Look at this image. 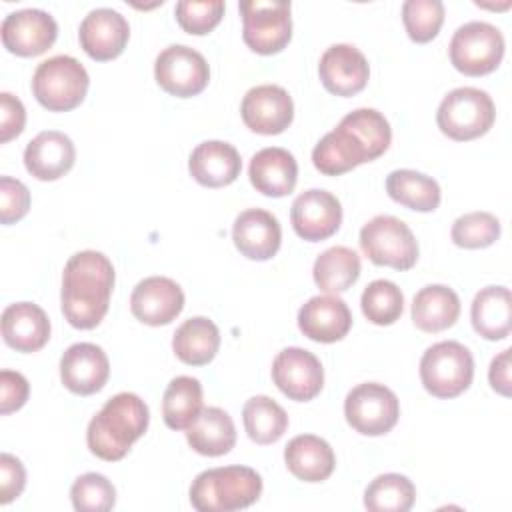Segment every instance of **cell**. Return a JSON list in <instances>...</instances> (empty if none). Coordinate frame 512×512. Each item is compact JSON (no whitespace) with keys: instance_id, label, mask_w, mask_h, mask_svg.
Masks as SVG:
<instances>
[{"instance_id":"cell-9","label":"cell","mask_w":512,"mask_h":512,"mask_svg":"<svg viewBox=\"0 0 512 512\" xmlns=\"http://www.w3.org/2000/svg\"><path fill=\"white\" fill-rule=\"evenodd\" d=\"M242 38L256 54H276L292 38L290 2L286 0H242Z\"/></svg>"},{"instance_id":"cell-7","label":"cell","mask_w":512,"mask_h":512,"mask_svg":"<svg viewBox=\"0 0 512 512\" xmlns=\"http://www.w3.org/2000/svg\"><path fill=\"white\" fill-rule=\"evenodd\" d=\"M88 72L72 56L58 54L40 62L32 76L36 100L50 112H68L76 108L88 92Z\"/></svg>"},{"instance_id":"cell-18","label":"cell","mask_w":512,"mask_h":512,"mask_svg":"<svg viewBox=\"0 0 512 512\" xmlns=\"http://www.w3.org/2000/svg\"><path fill=\"white\" fill-rule=\"evenodd\" d=\"M128 38V20L112 8L90 10L78 28V40L82 50L98 62L120 56L128 44Z\"/></svg>"},{"instance_id":"cell-20","label":"cell","mask_w":512,"mask_h":512,"mask_svg":"<svg viewBox=\"0 0 512 512\" xmlns=\"http://www.w3.org/2000/svg\"><path fill=\"white\" fill-rule=\"evenodd\" d=\"M322 86L336 96H354L364 90L370 76L366 56L352 44H332L318 64Z\"/></svg>"},{"instance_id":"cell-36","label":"cell","mask_w":512,"mask_h":512,"mask_svg":"<svg viewBox=\"0 0 512 512\" xmlns=\"http://www.w3.org/2000/svg\"><path fill=\"white\" fill-rule=\"evenodd\" d=\"M416 500V488L404 474L376 476L364 492V506L372 512H408Z\"/></svg>"},{"instance_id":"cell-3","label":"cell","mask_w":512,"mask_h":512,"mask_svg":"<svg viewBox=\"0 0 512 512\" xmlns=\"http://www.w3.org/2000/svg\"><path fill=\"white\" fill-rule=\"evenodd\" d=\"M150 412L146 402L134 392H120L106 400L90 420L86 444L90 452L106 462L122 460L130 446L146 432Z\"/></svg>"},{"instance_id":"cell-16","label":"cell","mask_w":512,"mask_h":512,"mask_svg":"<svg viewBox=\"0 0 512 512\" xmlns=\"http://www.w3.org/2000/svg\"><path fill=\"white\" fill-rule=\"evenodd\" d=\"M244 124L256 134H280L294 118V102L290 94L276 84H260L250 88L240 104Z\"/></svg>"},{"instance_id":"cell-31","label":"cell","mask_w":512,"mask_h":512,"mask_svg":"<svg viewBox=\"0 0 512 512\" xmlns=\"http://www.w3.org/2000/svg\"><path fill=\"white\" fill-rule=\"evenodd\" d=\"M220 348V330L206 316L184 320L172 338V350L178 360L190 366H204L214 360Z\"/></svg>"},{"instance_id":"cell-35","label":"cell","mask_w":512,"mask_h":512,"mask_svg":"<svg viewBox=\"0 0 512 512\" xmlns=\"http://www.w3.org/2000/svg\"><path fill=\"white\" fill-rule=\"evenodd\" d=\"M246 434L256 444L278 442L288 428L286 410L270 396H252L242 408Z\"/></svg>"},{"instance_id":"cell-1","label":"cell","mask_w":512,"mask_h":512,"mask_svg":"<svg viewBox=\"0 0 512 512\" xmlns=\"http://www.w3.org/2000/svg\"><path fill=\"white\" fill-rule=\"evenodd\" d=\"M392 140L388 120L374 108H356L324 134L312 150V164L326 176H340L382 156Z\"/></svg>"},{"instance_id":"cell-42","label":"cell","mask_w":512,"mask_h":512,"mask_svg":"<svg viewBox=\"0 0 512 512\" xmlns=\"http://www.w3.org/2000/svg\"><path fill=\"white\" fill-rule=\"evenodd\" d=\"M28 208H30L28 188L12 176H2L0 178V222L2 224L18 222L20 218L26 216Z\"/></svg>"},{"instance_id":"cell-41","label":"cell","mask_w":512,"mask_h":512,"mask_svg":"<svg viewBox=\"0 0 512 512\" xmlns=\"http://www.w3.org/2000/svg\"><path fill=\"white\" fill-rule=\"evenodd\" d=\"M222 0H180L174 8L176 20L188 34H208L224 16Z\"/></svg>"},{"instance_id":"cell-14","label":"cell","mask_w":512,"mask_h":512,"mask_svg":"<svg viewBox=\"0 0 512 512\" xmlns=\"http://www.w3.org/2000/svg\"><path fill=\"white\" fill-rule=\"evenodd\" d=\"M2 44L16 56H38L44 54L58 36L56 20L40 8H22L10 12L2 26Z\"/></svg>"},{"instance_id":"cell-38","label":"cell","mask_w":512,"mask_h":512,"mask_svg":"<svg viewBox=\"0 0 512 512\" xmlns=\"http://www.w3.org/2000/svg\"><path fill=\"white\" fill-rule=\"evenodd\" d=\"M450 236L460 248H486L500 238V220L490 212H468L454 220Z\"/></svg>"},{"instance_id":"cell-44","label":"cell","mask_w":512,"mask_h":512,"mask_svg":"<svg viewBox=\"0 0 512 512\" xmlns=\"http://www.w3.org/2000/svg\"><path fill=\"white\" fill-rule=\"evenodd\" d=\"M26 484V470L22 462L8 454H0V504H10L14 498H18Z\"/></svg>"},{"instance_id":"cell-4","label":"cell","mask_w":512,"mask_h":512,"mask_svg":"<svg viewBox=\"0 0 512 512\" xmlns=\"http://www.w3.org/2000/svg\"><path fill=\"white\" fill-rule=\"evenodd\" d=\"M262 494V478L248 466H220L200 472L190 486L198 512H234L252 506Z\"/></svg>"},{"instance_id":"cell-22","label":"cell","mask_w":512,"mask_h":512,"mask_svg":"<svg viewBox=\"0 0 512 512\" xmlns=\"http://www.w3.org/2000/svg\"><path fill=\"white\" fill-rule=\"evenodd\" d=\"M232 240L238 252L248 260H270L280 248L282 228L272 212L248 208L236 216Z\"/></svg>"},{"instance_id":"cell-15","label":"cell","mask_w":512,"mask_h":512,"mask_svg":"<svg viewBox=\"0 0 512 512\" xmlns=\"http://www.w3.org/2000/svg\"><path fill=\"white\" fill-rule=\"evenodd\" d=\"M294 232L308 242H320L336 234L342 224L340 200L322 188H310L298 194L290 208Z\"/></svg>"},{"instance_id":"cell-2","label":"cell","mask_w":512,"mask_h":512,"mask_svg":"<svg viewBox=\"0 0 512 512\" xmlns=\"http://www.w3.org/2000/svg\"><path fill=\"white\" fill-rule=\"evenodd\" d=\"M114 288V266L106 254L82 250L70 256L62 272L60 306L70 326L96 328L108 312Z\"/></svg>"},{"instance_id":"cell-23","label":"cell","mask_w":512,"mask_h":512,"mask_svg":"<svg viewBox=\"0 0 512 512\" xmlns=\"http://www.w3.org/2000/svg\"><path fill=\"white\" fill-rule=\"evenodd\" d=\"M76 160V148L72 140L58 130H44L36 134L24 150V166L36 180H58Z\"/></svg>"},{"instance_id":"cell-5","label":"cell","mask_w":512,"mask_h":512,"mask_svg":"<svg viewBox=\"0 0 512 512\" xmlns=\"http://www.w3.org/2000/svg\"><path fill=\"white\" fill-rule=\"evenodd\" d=\"M496 118V108L486 90L462 86L450 90L436 112V124L452 140L466 142L484 136Z\"/></svg>"},{"instance_id":"cell-39","label":"cell","mask_w":512,"mask_h":512,"mask_svg":"<svg viewBox=\"0 0 512 512\" xmlns=\"http://www.w3.org/2000/svg\"><path fill=\"white\" fill-rule=\"evenodd\" d=\"M402 22L410 40L418 44L430 42L444 22V4L440 0H406L402 4Z\"/></svg>"},{"instance_id":"cell-24","label":"cell","mask_w":512,"mask_h":512,"mask_svg":"<svg viewBox=\"0 0 512 512\" xmlns=\"http://www.w3.org/2000/svg\"><path fill=\"white\" fill-rule=\"evenodd\" d=\"M188 170L198 184L222 188L240 176L242 160L232 144L222 140H206L192 150Z\"/></svg>"},{"instance_id":"cell-12","label":"cell","mask_w":512,"mask_h":512,"mask_svg":"<svg viewBox=\"0 0 512 512\" xmlns=\"http://www.w3.org/2000/svg\"><path fill=\"white\" fill-rule=\"evenodd\" d=\"M154 78L164 92L176 98H190L208 86L210 68L198 50L186 44H172L156 56Z\"/></svg>"},{"instance_id":"cell-19","label":"cell","mask_w":512,"mask_h":512,"mask_svg":"<svg viewBox=\"0 0 512 512\" xmlns=\"http://www.w3.org/2000/svg\"><path fill=\"white\" fill-rule=\"evenodd\" d=\"M184 308L182 288L166 276L140 280L130 296V310L136 320L148 326L170 324Z\"/></svg>"},{"instance_id":"cell-21","label":"cell","mask_w":512,"mask_h":512,"mask_svg":"<svg viewBox=\"0 0 512 512\" xmlns=\"http://www.w3.org/2000/svg\"><path fill=\"white\" fill-rule=\"evenodd\" d=\"M352 326V314L348 304L336 294L312 296L298 312L300 332L322 344L342 340Z\"/></svg>"},{"instance_id":"cell-17","label":"cell","mask_w":512,"mask_h":512,"mask_svg":"<svg viewBox=\"0 0 512 512\" xmlns=\"http://www.w3.org/2000/svg\"><path fill=\"white\" fill-rule=\"evenodd\" d=\"M108 376L110 362L98 344L76 342L68 346L60 358V380L78 396L100 392L108 382Z\"/></svg>"},{"instance_id":"cell-43","label":"cell","mask_w":512,"mask_h":512,"mask_svg":"<svg viewBox=\"0 0 512 512\" xmlns=\"http://www.w3.org/2000/svg\"><path fill=\"white\" fill-rule=\"evenodd\" d=\"M30 394L28 380L14 370L0 372V414H10L20 410Z\"/></svg>"},{"instance_id":"cell-33","label":"cell","mask_w":512,"mask_h":512,"mask_svg":"<svg viewBox=\"0 0 512 512\" xmlns=\"http://www.w3.org/2000/svg\"><path fill=\"white\" fill-rule=\"evenodd\" d=\"M312 276L322 292L340 294L358 280L360 256L348 246H332L316 258Z\"/></svg>"},{"instance_id":"cell-29","label":"cell","mask_w":512,"mask_h":512,"mask_svg":"<svg viewBox=\"0 0 512 512\" xmlns=\"http://www.w3.org/2000/svg\"><path fill=\"white\" fill-rule=\"evenodd\" d=\"M190 448L202 456L228 454L236 444V426L230 414L218 406L202 408L196 420L186 428Z\"/></svg>"},{"instance_id":"cell-26","label":"cell","mask_w":512,"mask_h":512,"mask_svg":"<svg viewBox=\"0 0 512 512\" xmlns=\"http://www.w3.org/2000/svg\"><path fill=\"white\" fill-rule=\"evenodd\" d=\"M2 338L16 352H36L50 338V320L34 302H16L2 312Z\"/></svg>"},{"instance_id":"cell-46","label":"cell","mask_w":512,"mask_h":512,"mask_svg":"<svg viewBox=\"0 0 512 512\" xmlns=\"http://www.w3.org/2000/svg\"><path fill=\"white\" fill-rule=\"evenodd\" d=\"M510 348L502 350L498 356H494V360L490 362V370H488V380L492 390H496L502 396H510L512 394V382H510Z\"/></svg>"},{"instance_id":"cell-37","label":"cell","mask_w":512,"mask_h":512,"mask_svg":"<svg viewBox=\"0 0 512 512\" xmlns=\"http://www.w3.org/2000/svg\"><path fill=\"white\" fill-rule=\"evenodd\" d=\"M360 306L368 322L376 326H390L404 310V294L390 280H374L364 288Z\"/></svg>"},{"instance_id":"cell-8","label":"cell","mask_w":512,"mask_h":512,"mask_svg":"<svg viewBox=\"0 0 512 512\" xmlns=\"http://www.w3.org/2000/svg\"><path fill=\"white\" fill-rule=\"evenodd\" d=\"M360 248L376 266L410 270L418 260V242L396 216L378 214L360 230Z\"/></svg>"},{"instance_id":"cell-34","label":"cell","mask_w":512,"mask_h":512,"mask_svg":"<svg viewBox=\"0 0 512 512\" xmlns=\"http://www.w3.org/2000/svg\"><path fill=\"white\" fill-rule=\"evenodd\" d=\"M202 410V384L192 376H176L164 390L162 418L172 430H186Z\"/></svg>"},{"instance_id":"cell-13","label":"cell","mask_w":512,"mask_h":512,"mask_svg":"<svg viewBox=\"0 0 512 512\" xmlns=\"http://www.w3.org/2000/svg\"><path fill=\"white\" fill-rule=\"evenodd\" d=\"M272 380L290 400L308 402L316 398L324 386V368L310 350L290 346L276 354Z\"/></svg>"},{"instance_id":"cell-45","label":"cell","mask_w":512,"mask_h":512,"mask_svg":"<svg viewBox=\"0 0 512 512\" xmlns=\"http://www.w3.org/2000/svg\"><path fill=\"white\" fill-rule=\"evenodd\" d=\"M26 124L24 104L10 92L0 94V142L6 144L16 138Z\"/></svg>"},{"instance_id":"cell-27","label":"cell","mask_w":512,"mask_h":512,"mask_svg":"<svg viewBox=\"0 0 512 512\" xmlns=\"http://www.w3.org/2000/svg\"><path fill=\"white\" fill-rule=\"evenodd\" d=\"M286 468L302 482H322L336 466V456L330 444L314 434L294 436L284 448Z\"/></svg>"},{"instance_id":"cell-11","label":"cell","mask_w":512,"mask_h":512,"mask_svg":"<svg viewBox=\"0 0 512 512\" xmlns=\"http://www.w3.org/2000/svg\"><path fill=\"white\" fill-rule=\"evenodd\" d=\"M344 416L356 432L364 436H382L396 426L400 402L388 386L364 382L346 394Z\"/></svg>"},{"instance_id":"cell-25","label":"cell","mask_w":512,"mask_h":512,"mask_svg":"<svg viewBox=\"0 0 512 512\" xmlns=\"http://www.w3.org/2000/svg\"><path fill=\"white\" fill-rule=\"evenodd\" d=\"M252 186L270 198H282L290 194L298 180V164L292 152L286 148L270 146L258 150L248 168Z\"/></svg>"},{"instance_id":"cell-30","label":"cell","mask_w":512,"mask_h":512,"mask_svg":"<svg viewBox=\"0 0 512 512\" xmlns=\"http://www.w3.org/2000/svg\"><path fill=\"white\" fill-rule=\"evenodd\" d=\"M474 330L486 340H502L512 328V296L506 286L482 288L470 306Z\"/></svg>"},{"instance_id":"cell-10","label":"cell","mask_w":512,"mask_h":512,"mask_svg":"<svg viewBox=\"0 0 512 512\" xmlns=\"http://www.w3.org/2000/svg\"><path fill=\"white\" fill-rule=\"evenodd\" d=\"M452 66L466 76H484L498 68L504 56L502 32L482 20L462 24L448 46Z\"/></svg>"},{"instance_id":"cell-32","label":"cell","mask_w":512,"mask_h":512,"mask_svg":"<svg viewBox=\"0 0 512 512\" xmlns=\"http://www.w3.org/2000/svg\"><path fill=\"white\" fill-rule=\"evenodd\" d=\"M386 192L394 202L416 212L436 210L442 198L440 186L432 176L410 168L390 172L386 178Z\"/></svg>"},{"instance_id":"cell-40","label":"cell","mask_w":512,"mask_h":512,"mask_svg":"<svg viewBox=\"0 0 512 512\" xmlns=\"http://www.w3.org/2000/svg\"><path fill=\"white\" fill-rule=\"evenodd\" d=\"M70 498L78 512H106L116 504V488L104 474L86 472L74 480Z\"/></svg>"},{"instance_id":"cell-6","label":"cell","mask_w":512,"mask_h":512,"mask_svg":"<svg viewBox=\"0 0 512 512\" xmlns=\"http://www.w3.org/2000/svg\"><path fill=\"white\" fill-rule=\"evenodd\" d=\"M474 378V358L470 350L456 342H436L420 358V380L426 392L436 398H456L470 388Z\"/></svg>"},{"instance_id":"cell-28","label":"cell","mask_w":512,"mask_h":512,"mask_svg":"<svg viewBox=\"0 0 512 512\" xmlns=\"http://www.w3.org/2000/svg\"><path fill=\"white\" fill-rule=\"evenodd\" d=\"M458 316L460 298L444 284H428L412 300V322L422 332H442L454 326Z\"/></svg>"}]
</instances>
